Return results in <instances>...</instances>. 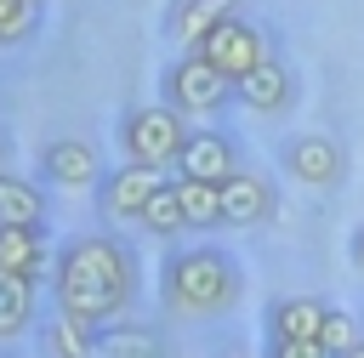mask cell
Listing matches in <instances>:
<instances>
[{"instance_id": "obj_1", "label": "cell", "mask_w": 364, "mask_h": 358, "mask_svg": "<svg viewBox=\"0 0 364 358\" xmlns=\"http://www.w3.org/2000/svg\"><path fill=\"white\" fill-rule=\"evenodd\" d=\"M136 295V261L119 239L108 233H80L51 256V301L57 313L85 318L91 330H102L108 318H119Z\"/></svg>"}, {"instance_id": "obj_2", "label": "cell", "mask_w": 364, "mask_h": 358, "mask_svg": "<svg viewBox=\"0 0 364 358\" xmlns=\"http://www.w3.org/2000/svg\"><path fill=\"white\" fill-rule=\"evenodd\" d=\"M159 295L176 318H216V313H233L239 295H245V273L228 250L216 244H188V250H171L165 256V273H159Z\"/></svg>"}, {"instance_id": "obj_3", "label": "cell", "mask_w": 364, "mask_h": 358, "mask_svg": "<svg viewBox=\"0 0 364 358\" xmlns=\"http://www.w3.org/2000/svg\"><path fill=\"white\" fill-rule=\"evenodd\" d=\"M119 148L131 165H154V170H176L182 165V148H188V125L171 102L159 108H131L119 119Z\"/></svg>"}, {"instance_id": "obj_4", "label": "cell", "mask_w": 364, "mask_h": 358, "mask_svg": "<svg viewBox=\"0 0 364 358\" xmlns=\"http://www.w3.org/2000/svg\"><path fill=\"white\" fill-rule=\"evenodd\" d=\"M228 97H233V80H228L205 51H182V57L165 68V102H171L182 119H205V114H216Z\"/></svg>"}, {"instance_id": "obj_5", "label": "cell", "mask_w": 364, "mask_h": 358, "mask_svg": "<svg viewBox=\"0 0 364 358\" xmlns=\"http://www.w3.org/2000/svg\"><path fill=\"white\" fill-rule=\"evenodd\" d=\"M279 165H284V176L301 182V188H336L341 170H347V153H341V142L324 136V131H296V136H284Z\"/></svg>"}, {"instance_id": "obj_6", "label": "cell", "mask_w": 364, "mask_h": 358, "mask_svg": "<svg viewBox=\"0 0 364 358\" xmlns=\"http://www.w3.org/2000/svg\"><path fill=\"white\" fill-rule=\"evenodd\" d=\"M165 182H171V170H154V165H131V159H125L119 170L102 176L97 205H102L108 222H136V227H142V210H148V199H154Z\"/></svg>"}, {"instance_id": "obj_7", "label": "cell", "mask_w": 364, "mask_h": 358, "mask_svg": "<svg viewBox=\"0 0 364 358\" xmlns=\"http://www.w3.org/2000/svg\"><path fill=\"white\" fill-rule=\"evenodd\" d=\"M193 51H205V57H210V63H216V68H222L233 85H239V80H245V74H250V68H256V63H262L273 45H267V34H262L256 23L228 17V23H216V28H210V34H205Z\"/></svg>"}, {"instance_id": "obj_8", "label": "cell", "mask_w": 364, "mask_h": 358, "mask_svg": "<svg viewBox=\"0 0 364 358\" xmlns=\"http://www.w3.org/2000/svg\"><path fill=\"white\" fill-rule=\"evenodd\" d=\"M233 97L250 108V114H262V119H279V114H290L296 108V74H290V63L279 57V51H267L239 85H233Z\"/></svg>"}, {"instance_id": "obj_9", "label": "cell", "mask_w": 364, "mask_h": 358, "mask_svg": "<svg viewBox=\"0 0 364 358\" xmlns=\"http://www.w3.org/2000/svg\"><path fill=\"white\" fill-rule=\"evenodd\" d=\"M40 170L51 188H102V153L85 142V136H57L40 148Z\"/></svg>"}, {"instance_id": "obj_10", "label": "cell", "mask_w": 364, "mask_h": 358, "mask_svg": "<svg viewBox=\"0 0 364 358\" xmlns=\"http://www.w3.org/2000/svg\"><path fill=\"white\" fill-rule=\"evenodd\" d=\"M239 165V142L222 136V131H188V148H182V165L176 176H199V182H228Z\"/></svg>"}, {"instance_id": "obj_11", "label": "cell", "mask_w": 364, "mask_h": 358, "mask_svg": "<svg viewBox=\"0 0 364 358\" xmlns=\"http://www.w3.org/2000/svg\"><path fill=\"white\" fill-rule=\"evenodd\" d=\"M273 216V188L256 170H233L222 182V227H262Z\"/></svg>"}, {"instance_id": "obj_12", "label": "cell", "mask_w": 364, "mask_h": 358, "mask_svg": "<svg viewBox=\"0 0 364 358\" xmlns=\"http://www.w3.org/2000/svg\"><path fill=\"white\" fill-rule=\"evenodd\" d=\"M233 6H239V0H171V6H165V34H171L182 51H193L216 23L233 17Z\"/></svg>"}, {"instance_id": "obj_13", "label": "cell", "mask_w": 364, "mask_h": 358, "mask_svg": "<svg viewBox=\"0 0 364 358\" xmlns=\"http://www.w3.org/2000/svg\"><path fill=\"white\" fill-rule=\"evenodd\" d=\"M97 358H165V335L154 324H136L119 313L97 330Z\"/></svg>"}, {"instance_id": "obj_14", "label": "cell", "mask_w": 364, "mask_h": 358, "mask_svg": "<svg viewBox=\"0 0 364 358\" xmlns=\"http://www.w3.org/2000/svg\"><path fill=\"white\" fill-rule=\"evenodd\" d=\"M324 313L330 307L318 295H279V301H267V335L273 341H307L324 330Z\"/></svg>"}, {"instance_id": "obj_15", "label": "cell", "mask_w": 364, "mask_h": 358, "mask_svg": "<svg viewBox=\"0 0 364 358\" xmlns=\"http://www.w3.org/2000/svg\"><path fill=\"white\" fill-rule=\"evenodd\" d=\"M46 193L28 182V176H11L0 170V227H46Z\"/></svg>"}, {"instance_id": "obj_16", "label": "cell", "mask_w": 364, "mask_h": 358, "mask_svg": "<svg viewBox=\"0 0 364 358\" xmlns=\"http://www.w3.org/2000/svg\"><path fill=\"white\" fill-rule=\"evenodd\" d=\"M34 290H40V278L0 267V341H17L34 324Z\"/></svg>"}, {"instance_id": "obj_17", "label": "cell", "mask_w": 364, "mask_h": 358, "mask_svg": "<svg viewBox=\"0 0 364 358\" xmlns=\"http://www.w3.org/2000/svg\"><path fill=\"white\" fill-rule=\"evenodd\" d=\"M0 267L28 273V278L51 273V261H46V227H0Z\"/></svg>"}, {"instance_id": "obj_18", "label": "cell", "mask_w": 364, "mask_h": 358, "mask_svg": "<svg viewBox=\"0 0 364 358\" xmlns=\"http://www.w3.org/2000/svg\"><path fill=\"white\" fill-rule=\"evenodd\" d=\"M176 193H182V216L193 233L205 227H222V182H199V176H176Z\"/></svg>"}, {"instance_id": "obj_19", "label": "cell", "mask_w": 364, "mask_h": 358, "mask_svg": "<svg viewBox=\"0 0 364 358\" xmlns=\"http://www.w3.org/2000/svg\"><path fill=\"white\" fill-rule=\"evenodd\" d=\"M46 352L51 358H97V330L74 313H57V318H46Z\"/></svg>"}, {"instance_id": "obj_20", "label": "cell", "mask_w": 364, "mask_h": 358, "mask_svg": "<svg viewBox=\"0 0 364 358\" xmlns=\"http://www.w3.org/2000/svg\"><path fill=\"white\" fill-rule=\"evenodd\" d=\"M142 227L154 233V239H176L182 227H188V216H182V193H176V182H165L154 199H148V210H142Z\"/></svg>"}, {"instance_id": "obj_21", "label": "cell", "mask_w": 364, "mask_h": 358, "mask_svg": "<svg viewBox=\"0 0 364 358\" xmlns=\"http://www.w3.org/2000/svg\"><path fill=\"white\" fill-rule=\"evenodd\" d=\"M40 6H46V0H0V45L28 40L34 23H40Z\"/></svg>"}, {"instance_id": "obj_22", "label": "cell", "mask_w": 364, "mask_h": 358, "mask_svg": "<svg viewBox=\"0 0 364 358\" xmlns=\"http://www.w3.org/2000/svg\"><path fill=\"white\" fill-rule=\"evenodd\" d=\"M318 341H324V352H330V358H341V352H353V347L364 341V330H358V318H353V313L330 307V313H324V330H318Z\"/></svg>"}, {"instance_id": "obj_23", "label": "cell", "mask_w": 364, "mask_h": 358, "mask_svg": "<svg viewBox=\"0 0 364 358\" xmlns=\"http://www.w3.org/2000/svg\"><path fill=\"white\" fill-rule=\"evenodd\" d=\"M267 358H330L324 352V341L318 335H307V341H273V352Z\"/></svg>"}, {"instance_id": "obj_24", "label": "cell", "mask_w": 364, "mask_h": 358, "mask_svg": "<svg viewBox=\"0 0 364 358\" xmlns=\"http://www.w3.org/2000/svg\"><path fill=\"white\" fill-rule=\"evenodd\" d=\"M353 267H358V273H364V227H358V233H353Z\"/></svg>"}, {"instance_id": "obj_25", "label": "cell", "mask_w": 364, "mask_h": 358, "mask_svg": "<svg viewBox=\"0 0 364 358\" xmlns=\"http://www.w3.org/2000/svg\"><path fill=\"white\" fill-rule=\"evenodd\" d=\"M6 159H11V142H6V131H0V170H6Z\"/></svg>"}, {"instance_id": "obj_26", "label": "cell", "mask_w": 364, "mask_h": 358, "mask_svg": "<svg viewBox=\"0 0 364 358\" xmlns=\"http://www.w3.org/2000/svg\"><path fill=\"white\" fill-rule=\"evenodd\" d=\"M341 358H364V341H358V347H353V352H341Z\"/></svg>"}, {"instance_id": "obj_27", "label": "cell", "mask_w": 364, "mask_h": 358, "mask_svg": "<svg viewBox=\"0 0 364 358\" xmlns=\"http://www.w3.org/2000/svg\"><path fill=\"white\" fill-rule=\"evenodd\" d=\"M228 358H250V352H228Z\"/></svg>"}]
</instances>
